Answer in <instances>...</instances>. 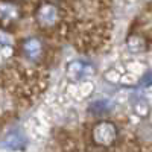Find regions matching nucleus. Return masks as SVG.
Instances as JSON below:
<instances>
[{"label": "nucleus", "instance_id": "f257e3e1", "mask_svg": "<svg viewBox=\"0 0 152 152\" xmlns=\"http://www.w3.org/2000/svg\"><path fill=\"white\" fill-rule=\"evenodd\" d=\"M117 126L114 125L113 122L108 120H100L93 126V131H91V137H93V142L97 146H102V148H110L116 143L117 140Z\"/></svg>", "mask_w": 152, "mask_h": 152}, {"label": "nucleus", "instance_id": "f03ea898", "mask_svg": "<svg viewBox=\"0 0 152 152\" xmlns=\"http://www.w3.org/2000/svg\"><path fill=\"white\" fill-rule=\"evenodd\" d=\"M59 17H61V11L53 3H41L37 8V12H35L37 23L44 29L56 26V23L59 21Z\"/></svg>", "mask_w": 152, "mask_h": 152}, {"label": "nucleus", "instance_id": "7ed1b4c3", "mask_svg": "<svg viewBox=\"0 0 152 152\" xmlns=\"http://www.w3.org/2000/svg\"><path fill=\"white\" fill-rule=\"evenodd\" d=\"M66 75L72 82H81L93 75V66L84 59H75L67 64Z\"/></svg>", "mask_w": 152, "mask_h": 152}, {"label": "nucleus", "instance_id": "20e7f679", "mask_svg": "<svg viewBox=\"0 0 152 152\" xmlns=\"http://www.w3.org/2000/svg\"><path fill=\"white\" fill-rule=\"evenodd\" d=\"M21 52H23V55H24L26 59L37 62V61H40L43 58L44 47H43V43H41L40 38L29 37L21 43Z\"/></svg>", "mask_w": 152, "mask_h": 152}, {"label": "nucleus", "instance_id": "39448f33", "mask_svg": "<svg viewBox=\"0 0 152 152\" xmlns=\"http://www.w3.org/2000/svg\"><path fill=\"white\" fill-rule=\"evenodd\" d=\"M20 17V8L11 2H0V23L11 24Z\"/></svg>", "mask_w": 152, "mask_h": 152}, {"label": "nucleus", "instance_id": "423d86ee", "mask_svg": "<svg viewBox=\"0 0 152 152\" xmlns=\"http://www.w3.org/2000/svg\"><path fill=\"white\" fill-rule=\"evenodd\" d=\"M26 143V137H24L23 132L14 131V132H9L6 135V140L3 142V145L9 149H18L20 146H23Z\"/></svg>", "mask_w": 152, "mask_h": 152}, {"label": "nucleus", "instance_id": "0eeeda50", "mask_svg": "<svg viewBox=\"0 0 152 152\" xmlns=\"http://www.w3.org/2000/svg\"><path fill=\"white\" fill-rule=\"evenodd\" d=\"M113 110V105L108 102V100H97L91 105V113L94 116H105Z\"/></svg>", "mask_w": 152, "mask_h": 152}, {"label": "nucleus", "instance_id": "6e6552de", "mask_svg": "<svg viewBox=\"0 0 152 152\" xmlns=\"http://www.w3.org/2000/svg\"><path fill=\"white\" fill-rule=\"evenodd\" d=\"M0 44H5V46L11 44V38H9V35H6V34H3V32H0Z\"/></svg>", "mask_w": 152, "mask_h": 152}]
</instances>
